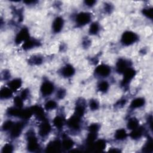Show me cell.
<instances>
[{
  "instance_id": "1",
  "label": "cell",
  "mask_w": 153,
  "mask_h": 153,
  "mask_svg": "<svg viewBox=\"0 0 153 153\" xmlns=\"http://www.w3.org/2000/svg\"><path fill=\"white\" fill-rule=\"evenodd\" d=\"M138 39V36L136 34H134L130 31H127L123 34L121 38V42L125 45H130L134 42H136Z\"/></svg>"
},
{
  "instance_id": "2",
  "label": "cell",
  "mask_w": 153,
  "mask_h": 153,
  "mask_svg": "<svg viewBox=\"0 0 153 153\" xmlns=\"http://www.w3.org/2000/svg\"><path fill=\"white\" fill-rule=\"evenodd\" d=\"M91 20V15L90 13L82 12L77 16L76 21L78 25H84L90 22Z\"/></svg>"
},
{
  "instance_id": "3",
  "label": "cell",
  "mask_w": 153,
  "mask_h": 153,
  "mask_svg": "<svg viewBox=\"0 0 153 153\" xmlns=\"http://www.w3.org/2000/svg\"><path fill=\"white\" fill-rule=\"evenodd\" d=\"M54 90L53 84L49 81H46L42 84L41 87L42 94L44 96L50 95Z\"/></svg>"
},
{
  "instance_id": "4",
  "label": "cell",
  "mask_w": 153,
  "mask_h": 153,
  "mask_svg": "<svg viewBox=\"0 0 153 153\" xmlns=\"http://www.w3.org/2000/svg\"><path fill=\"white\" fill-rule=\"evenodd\" d=\"M95 71L97 75L105 77L110 74V72H111V69H110L108 66L106 65H101L97 67Z\"/></svg>"
},
{
  "instance_id": "5",
  "label": "cell",
  "mask_w": 153,
  "mask_h": 153,
  "mask_svg": "<svg viewBox=\"0 0 153 153\" xmlns=\"http://www.w3.org/2000/svg\"><path fill=\"white\" fill-rule=\"evenodd\" d=\"M28 150L30 151H35L38 148L37 140L34 135H29L28 138Z\"/></svg>"
},
{
  "instance_id": "6",
  "label": "cell",
  "mask_w": 153,
  "mask_h": 153,
  "mask_svg": "<svg viewBox=\"0 0 153 153\" xmlns=\"http://www.w3.org/2000/svg\"><path fill=\"white\" fill-rule=\"evenodd\" d=\"M29 37V32L26 29H22L18 33L16 38V42L17 43H21L22 41H26Z\"/></svg>"
},
{
  "instance_id": "7",
  "label": "cell",
  "mask_w": 153,
  "mask_h": 153,
  "mask_svg": "<svg viewBox=\"0 0 153 153\" xmlns=\"http://www.w3.org/2000/svg\"><path fill=\"white\" fill-rule=\"evenodd\" d=\"M64 26V20L60 17H57L53 23V29L54 32H59L62 30Z\"/></svg>"
},
{
  "instance_id": "8",
  "label": "cell",
  "mask_w": 153,
  "mask_h": 153,
  "mask_svg": "<svg viewBox=\"0 0 153 153\" xmlns=\"http://www.w3.org/2000/svg\"><path fill=\"white\" fill-rule=\"evenodd\" d=\"M51 130V126L50 124L47 122H44L40 127V134L41 136H46L48 133H50Z\"/></svg>"
},
{
  "instance_id": "9",
  "label": "cell",
  "mask_w": 153,
  "mask_h": 153,
  "mask_svg": "<svg viewBox=\"0 0 153 153\" xmlns=\"http://www.w3.org/2000/svg\"><path fill=\"white\" fill-rule=\"evenodd\" d=\"M124 79L123 83L126 84L130 81L135 75V71L132 68H127L124 72Z\"/></svg>"
},
{
  "instance_id": "10",
  "label": "cell",
  "mask_w": 153,
  "mask_h": 153,
  "mask_svg": "<svg viewBox=\"0 0 153 153\" xmlns=\"http://www.w3.org/2000/svg\"><path fill=\"white\" fill-rule=\"evenodd\" d=\"M22 125L21 123H16L11 128V134L13 138L19 136L22 130Z\"/></svg>"
},
{
  "instance_id": "11",
  "label": "cell",
  "mask_w": 153,
  "mask_h": 153,
  "mask_svg": "<svg viewBox=\"0 0 153 153\" xmlns=\"http://www.w3.org/2000/svg\"><path fill=\"white\" fill-rule=\"evenodd\" d=\"M79 118L75 115L74 116H73L72 117H71L69 121H68V125L71 128H74V129H78L79 127Z\"/></svg>"
},
{
  "instance_id": "12",
  "label": "cell",
  "mask_w": 153,
  "mask_h": 153,
  "mask_svg": "<svg viewBox=\"0 0 153 153\" xmlns=\"http://www.w3.org/2000/svg\"><path fill=\"white\" fill-rule=\"evenodd\" d=\"M74 72H75V70L74 68H73L71 65H68L66 66H65L62 69V74L64 76L66 77H70L72 76L73 74H74Z\"/></svg>"
},
{
  "instance_id": "13",
  "label": "cell",
  "mask_w": 153,
  "mask_h": 153,
  "mask_svg": "<svg viewBox=\"0 0 153 153\" xmlns=\"http://www.w3.org/2000/svg\"><path fill=\"white\" fill-rule=\"evenodd\" d=\"M22 85V81L20 79H15L11 81L9 84V87L12 91H16L19 89Z\"/></svg>"
},
{
  "instance_id": "14",
  "label": "cell",
  "mask_w": 153,
  "mask_h": 153,
  "mask_svg": "<svg viewBox=\"0 0 153 153\" xmlns=\"http://www.w3.org/2000/svg\"><path fill=\"white\" fill-rule=\"evenodd\" d=\"M144 103H145L144 99L143 98H141V97H139V98L134 99L132 102L130 107L132 108H138L143 106L144 105Z\"/></svg>"
},
{
  "instance_id": "15",
  "label": "cell",
  "mask_w": 153,
  "mask_h": 153,
  "mask_svg": "<svg viewBox=\"0 0 153 153\" xmlns=\"http://www.w3.org/2000/svg\"><path fill=\"white\" fill-rule=\"evenodd\" d=\"M117 71L120 72H124L127 69V64L124 59H120L117 64Z\"/></svg>"
},
{
  "instance_id": "16",
  "label": "cell",
  "mask_w": 153,
  "mask_h": 153,
  "mask_svg": "<svg viewBox=\"0 0 153 153\" xmlns=\"http://www.w3.org/2000/svg\"><path fill=\"white\" fill-rule=\"evenodd\" d=\"M12 90L7 87H4L1 89L0 95L2 99H7L10 97L12 95Z\"/></svg>"
},
{
  "instance_id": "17",
  "label": "cell",
  "mask_w": 153,
  "mask_h": 153,
  "mask_svg": "<svg viewBox=\"0 0 153 153\" xmlns=\"http://www.w3.org/2000/svg\"><path fill=\"white\" fill-rule=\"evenodd\" d=\"M73 145H74V142L72 140L70 139L66 138L65 139L62 144V146L64 149L65 150H70L72 148Z\"/></svg>"
},
{
  "instance_id": "18",
  "label": "cell",
  "mask_w": 153,
  "mask_h": 153,
  "mask_svg": "<svg viewBox=\"0 0 153 153\" xmlns=\"http://www.w3.org/2000/svg\"><path fill=\"white\" fill-rule=\"evenodd\" d=\"M115 137L117 140H123L127 137V133L124 129H119L116 132Z\"/></svg>"
},
{
  "instance_id": "19",
  "label": "cell",
  "mask_w": 153,
  "mask_h": 153,
  "mask_svg": "<svg viewBox=\"0 0 153 153\" xmlns=\"http://www.w3.org/2000/svg\"><path fill=\"white\" fill-rule=\"evenodd\" d=\"M143 133V131L142 128H135V129L133 130V132L131 133L130 136L133 139H139L140 138L142 135Z\"/></svg>"
},
{
  "instance_id": "20",
  "label": "cell",
  "mask_w": 153,
  "mask_h": 153,
  "mask_svg": "<svg viewBox=\"0 0 153 153\" xmlns=\"http://www.w3.org/2000/svg\"><path fill=\"white\" fill-rule=\"evenodd\" d=\"M139 122L136 119H132L128 121L127 123V128L130 130H134L138 128Z\"/></svg>"
},
{
  "instance_id": "21",
  "label": "cell",
  "mask_w": 153,
  "mask_h": 153,
  "mask_svg": "<svg viewBox=\"0 0 153 153\" xmlns=\"http://www.w3.org/2000/svg\"><path fill=\"white\" fill-rule=\"evenodd\" d=\"M61 147V145L58 141H54L53 142L52 144H50L47 147V150L48 151H58V149H59Z\"/></svg>"
},
{
  "instance_id": "22",
  "label": "cell",
  "mask_w": 153,
  "mask_h": 153,
  "mask_svg": "<svg viewBox=\"0 0 153 153\" xmlns=\"http://www.w3.org/2000/svg\"><path fill=\"white\" fill-rule=\"evenodd\" d=\"M36 44H37V42H35V41L28 40H26V41L24 43L23 47L24 49H30V48H32V47L36 46Z\"/></svg>"
},
{
  "instance_id": "23",
  "label": "cell",
  "mask_w": 153,
  "mask_h": 153,
  "mask_svg": "<svg viewBox=\"0 0 153 153\" xmlns=\"http://www.w3.org/2000/svg\"><path fill=\"white\" fill-rule=\"evenodd\" d=\"M106 147V142L104 140H99L95 144V148L100 151L105 149Z\"/></svg>"
},
{
  "instance_id": "24",
  "label": "cell",
  "mask_w": 153,
  "mask_h": 153,
  "mask_svg": "<svg viewBox=\"0 0 153 153\" xmlns=\"http://www.w3.org/2000/svg\"><path fill=\"white\" fill-rule=\"evenodd\" d=\"M99 26L97 23H93L90 27L89 32L91 34H96L99 31Z\"/></svg>"
},
{
  "instance_id": "25",
  "label": "cell",
  "mask_w": 153,
  "mask_h": 153,
  "mask_svg": "<svg viewBox=\"0 0 153 153\" xmlns=\"http://www.w3.org/2000/svg\"><path fill=\"white\" fill-rule=\"evenodd\" d=\"M54 125L57 128H61L64 125V120L60 117H56L53 121Z\"/></svg>"
},
{
  "instance_id": "26",
  "label": "cell",
  "mask_w": 153,
  "mask_h": 153,
  "mask_svg": "<svg viewBox=\"0 0 153 153\" xmlns=\"http://www.w3.org/2000/svg\"><path fill=\"white\" fill-rule=\"evenodd\" d=\"M57 104L54 101L51 100L50 101H48L45 105V108L47 110H52L54 109L56 107Z\"/></svg>"
},
{
  "instance_id": "27",
  "label": "cell",
  "mask_w": 153,
  "mask_h": 153,
  "mask_svg": "<svg viewBox=\"0 0 153 153\" xmlns=\"http://www.w3.org/2000/svg\"><path fill=\"white\" fill-rule=\"evenodd\" d=\"M98 87H99V89L101 91H102V92H105V91H106L108 89L109 84L107 81H103L99 84Z\"/></svg>"
},
{
  "instance_id": "28",
  "label": "cell",
  "mask_w": 153,
  "mask_h": 153,
  "mask_svg": "<svg viewBox=\"0 0 153 153\" xmlns=\"http://www.w3.org/2000/svg\"><path fill=\"white\" fill-rule=\"evenodd\" d=\"M84 107L83 105H78L76 108V115L79 117H81L84 114Z\"/></svg>"
},
{
  "instance_id": "29",
  "label": "cell",
  "mask_w": 153,
  "mask_h": 153,
  "mask_svg": "<svg viewBox=\"0 0 153 153\" xmlns=\"http://www.w3.org/2000/svg\"><path fill=\"white\" fill-rule=\"evenodd\" d=\"M14 102L15 103V105L16 107H19V108H21L23 105V101H22V99L20 97H16Z\"/></svg>"
},
{
  "instance_id": "30",
  "label": "cell",
  "mask_w": 153,
  "mask_h": 153,
  "mask_svg": "<svg viewBox=\"0 0 153 153\" xmlns=\"http://www.w3.org/2000/svg\"><path fill=\"white\" fill-rule=\"evenodd\" d=\"M13 125H14L13 123V122L11 121H7L4 123V125L3 126V128L5 130H10L12 128V127H13Z\"/></svg>"
},
{
  "instance_id": "31",
  "label": "cell",
  "mask_w": 153,
  "mask_h": 153,
  "mask_svg": "<svg viewBox=\"0 0 153 153\" xmlns=\"http://www.w3.org/2000/svg\"><path fill=\"white\" fill-rule=\"evenodd\" d=\"M143 13L145 16L146 17H148L150 19H152V9H144L143 10Z\"/></svg>"
},
{
  "instance_id": "32",
  "label": "cell",
  "mask_w": 153,
  "mask_h": 153,
  "mask_svg": "<svg viewBox=\"0 0 153 153\" xmlns=\"http://www.w3.org/2000/svg\"><path fill=\"white\" fill-rule=\"evenodd\" d=\"M90 132H93V133H97V130H99V126L96 124H93L92 125H91L89 127Z\"/></svg>"
},
{
  "instance_id": "33",
  "label": "cell",
  "mask_w": 153,
  "mask_h": 153,
  "mask_svg": "<svg viewBox=\"0 0 153 153\" xmlns=\"http://www.w3.org/2000/svg\"><path fill=\"white\" fill-rule=\"evenodd\" d=\"M90 109L92 110H96L98 108V103L96 101H91L90 103Z\"/></svg>"
},
{
  "instance_id": "34",
  "label": "cell",
  "mask_w": 153,
  "mask_h": 153,
  "mask_svg": "<svg viewBox=\"0 0 153 153\" xmlns=\"http://www.w3.org/2000/svg\"><path fill=\"white\" fill-rule=\"evenodd\" d=\"M12 150H13V147H12V146L11 145L7 144L4 146V148L3 149V152H11L12 151Z\"/></svg>"
},
{
  "instance_id": "35",
  "label": "cell",
  "mask_w": 153,
  "mask_h": 153,
  "mask_svg": "<svg viewBox=\"0 0 153 153\" xmlns=\"http://www.w3.org/2000/svg\"><path fill=\"white\" fill-rule=\"evenodd\" d=\"M145 149L146 150V152H151L152 150V141H148V142L145 145Z\"/></svg>"
},
{
  "instance_id": "36",
  "label": "cell",
  "mask_w": 153,
  "mask_h": 153,
  "mask_svg": "<svg viewBox=\"0 0 153 153\" xmlns=\"http://www.w3.org/2000/svg\"><path fill=\"white\" fill-rule=\"evenodd\" d=\"M65 95V91L63 89H60L57 93V97L59 99H62Z\"/></svg>"
},
{
  "instance_id": "37",
  "label": "cell",
  "mask_w": 153,
  "mask_h": 153,
  "mask_svg": "<svg viewBox=\"0 0 153 153\" xmlns=\"http://www.w3.org/2000/svg\"><path fill=\"white\" fill-rule=\"evenodd\" d=\"M32 62L35 64H39L41 62V59L39 57H34L32 59Z\"/></svg>"
},
{
  "instance_id": "38",
  "label": "cell",
  "mask_w": 153,
  "mask_h": 153,
  "mask_svg": "<svg viewBox=\"0 0 153 153\" xmlns=\"http://www.w3.org/2000/svg\"><path fill=\"white\" fill-rule=\"evenodd\" d=\"M85 3L87 4V5L88 6H92L94 5V4L95 3V1H92V0H90V1H85Z\"/></svg>"
}]
</instances>
